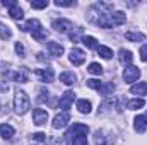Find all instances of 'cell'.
I'll list each match as a JSON object with an SVG mask.
<instances>
[{"mask_svg":"<svg viewBox=\"0 0 147 145\" xmlns=\"http://www.w3.org/2000/svg\"><path fill=\"white\" fill-rule=\"evenodd\" d=\"M9 15H10L14 21H22V19H24V10L16 3L14 7H10V9H9Z\"/></svg>","mask_w":147,"mask_h":145,"instance_id":"17","label":"cell"},{"mask_svg":"<svg viewBox=\"0 0 147 145\" xmlns=\"http://www.w3.org/2000/svg\"><path fill=\"white\" fill-rule=\"evenodd\" d=\"M74 99H75L74 91H67V92L60 97V101H58V106H60V109H63V111H67V113H69V109H70V106H72Z\"/></svg>","mask_w":147,"mask_h":145,"instance_id":"7","label":"cell"},{"mask_svg":"<svg viewBox=\"0 0 147 145\" xmlns=\"http://www.w3.org/2000/svg\"><path fill=\"white\" fill-rule=\"evenodd\" d=\"M70 121V114L67 113V111H62V113H58V114H55V118H53V128H63L67 123Z\"/></svg>","mask_w":147,"mask_h":145,"instance_id":"9","label":"cell"},{"mask_svg":"<svg viewBox=\"0 0 147 145\" xmlns=\"http://www.w3.org/2000/svg\"><path fill=\"white\" fill-rule=\"evenodd\" d=\"M46 50L51 56H62V53H63V46L60 43H55V41H50L46 44Z\"/></svg>","mask_w":147,"mask_h":145,"instance_id":"13","label":"cell"},{"mask_svg":"<svg viewBox=\"0 0 147 145\" xmlns=\"http://www.w3.org/2000/svg\"><path fill=\"white\" fill-rule=\"evenodd\" d=\"M2 5H5V7H9V9H10V7H14V5H16V2H14V0H3V2H2Z\"/></svg>","mask_w":147,"mask_h":145,"instance_id":"38","label":"cell"},{"mask_svg":"<svg viewBox=\"0 0 147 145\" xmlns=\"http://www.w3.org/2000/svg\"><path fill=\"white\" fill-rule=\"evenodd\" d=\"M31 7H33V9H46V7H48V0H43V2H31Z\"/></svg>","mask_w":147,"mask_h":145,"instance_id":"36","label":"cell"},{"mask_svg":"<svg viewBox=\"0 0 147 145\" xmlns=\"http://www.w3.org/2000/svg\"><path fill=\"white\" fill-rule=\"evenodd\" d=\"M139 53H140V60H142V62H147V43L140 46V51H139Z\"/></svg>","mask_w":147,"mask_h":145,"instance_id":"37","label":"cell"},{"mask_svg":"<svg viewBox=\"0 0 147 145\" xmlns=\"http://www.w3.org/2000/svg\"><path fill=\"white\" fill-rule=\"evenodd\" d=\"M86 84H87V87H91V89H94V91H99V87L103 85V82H99L98 79H89Z\"/></svg>","mask_w":147,"mask_h":145,"instance_id":"30","label":"cell"},{"mask_svg":"<svg viewBox=\"0 0 147 145\" xmlns=\"http://www.w3.org/2000/svg\"><path fill=\"white\" fill-rule=\"evenodd\" d=\"M34 73H36V77L41 79V82H53V79H55L53 68H38Z\"/></svg>","mask_w":147,"mask_h":145,"instance_id":"11","label":"cell"},{"mask_svg":"<svg viewBox=\"0 0 147 145\" xmlns=\"http://www.w3.org/2000/svg\"><path fill=\"white\" fill-rule=\"evenodd\" d=\"M31 34H33V39L34 41H43V39H46V31L39 26V28H36L34 31H31Z\"/></svg>","mask_w":147,"mask_h":145,"instance_id":"27","label":"cell"},{"mask_svg":"<svg viewBox=\"0 0 147 145\" xmlns=\"http://www.w3.org/2000/svg\"><path fill=\"white\" fill-rule=\"evenodd\" d=\"M77 109H79L82 114H89L91 109H92V104H91L87 99H79V101H77Z\"/></svg>","mask_w":147,"mask_h":145,"instance_id":"18","label":"cell"},{"mask_svg":"<svg viewBox=\"0 0 147 145\" xmlns=\"http://www.w3.org/2000/svg\"><path fill=\"white\" fill-rule=\"evenodd\" d=\"M72 145H87V135H79L72 140Z\"/></svg>","mask_w":147,"mask_h":145,"instance_id":"32","label":"cell"},{"mask_svg":"<svg viewBox=\"0 0 147 145\" xmlns=\"http://www.w3.org/2000/svg\"><path fill=\"white\" fill-rule=\"evenodd\" d=\"M96 145H108L106 144V135L103 132H96Z\"/></svg>","mask_w":147,"mask_h":145,"instance_id":"33","label":"cell"},{"mask_svg":"<svg viewBox=\"0 0 147 145\" xmlns=\"http://www.w3.org/2000/svg\"><path fill=\"white\" fill-rule=\"evenodd\" d=\"M125 21H127L125 12H121V10L113 12V24H115V26H121V24H125Z\"/></svg>","mask_w":147,"mask_h":145,"instance_id":"25","label":"cell"},{"mask_svg":"<svg viewBox=\"0 0 147 145\" xmlns=\"http://www.w3.org/2000/svg\"><path fill=\"white\" fill-rule=\"evenodd\" d=\"M123 80L127 82V84H132V82H135L139 77H140V70L135 67V65H128L125 70H123Z\"/></svg>","mask_w":147,"mask_h":145,"instance_id":"5","label":"cell"},{"mask_svg":"<svg viewBox=\"0 0 147 145\" xmlns=\"http://www.w3.org/2000/svg\"><path fill=\"white\" fill-rule=\"evenodd\" d=\"M118 60L123 63V65H132V62H134V55H132V51L130 50H125V48H121L120 51H118Z\"/></svg>","mask_w":147,"mask_h":145,"instance_id":"12","label":"cell"},{"mask_svg":"<svg viewBox=\"0 0 147 145\" xmlns=\"http://www.w3.org/2000/svg\"><path fill=\"white\" fill-rule=\"evenodd\" d=\"M87 72L92 73V75H101V73H103V67L94 62V63H91V65L87 67Z\"/></svg>","mask_w":147,"mask_h":145,"instance_id":"29","label":"cell"},{"mask_svg":"<svg viewBox=\"0 0 147 145\" xmlns=\"http://www.w3.org/2000/svg\"><path fill=\"white\" fill-rule=\"evenodd\" d=\"M144 104H146V101L144 99H130V101H127V109H142L144 108Z\"/></svg>","mask_w":147,"mask_h":145,"instance_id":"24","label":"cell"},{"mask_svg":"<svg viewBox=\"0 0 147 145\" xmlns=\"http://www.w3.org/2000/svg\"><path fill=\"white\" fill-rule=\"evenodd\" d=\"M134 128H135L137 133H146V130H147L146 114H137V116L134 118Z\"/></svg>","mask_w":147,"mask_h":145,"instance_id":"10","label":"cell"},{"mask_svg":"<svg viewBox=\"0 0 147 145\" xmlns=\"http://www.w3.org/2000/svg\"><path fill=\"white\" fill-rule=\"evenodd\" d=\"M10 36H12V31H10V28H9L7 24L0 22V39H9Z\"/></svg>","mask_w":147,"mask_h":145,"instance_id":"28","label":"cell"},{"mask_svg":"<svg viewBox=\"0 0 147 145\" xmlns=\"http://www.w3.org/2000/svg\"><path fill=\"white\" fill-rule=\"evenodd\" d=\"M69 38H70L72 43H79V41H82V38H84V29H82V28H74L72 31L69 33Z\"/></svg>","mask_w":147,"mask_h":145,"instance_id":"19","label":"cell"},{"mask_svg":"<svg viewBox=\"0 0 147 145\" xmlns=\"http://www.w3.org/2000/svg\"><path fill=\"white\" fill-rule=\"evenodd\" d=\"M77 80V77H75V73L74 72H62L60 73V82H63V84H67V85H72L74 82Z\"/></svg>","mask_w":147,"mask_h":145,"instance_id":"20","label":"cell"},{"mask_svg":"<svg viewBox=\"0 0 147 145\" xmlns=\"http://www.w3.org/2000/svg\"><path fill=\"white\" fill-rule=\"evenodd\" d=\"M29 142H31V145H48V137L45 133L38 132V133H33L31 135Z\"/></svg>","mask_w":147,"mask_h":145,"instance_id":"15","label":"cell"},{"mask_svg":"<svg viewBox=\"0 0 147 145\" xmlns=\"http://www.w3.org/2000/svg\"><path fill=\"white\" fill-rule=\"evenodd\" d=\"M51 26H53V29L57 33H62V34H67V33H70L74 29V24L69 19H55L51 22Z\"/></svg>","mask_w":147,"mask_h":145,"instance_id":"3","label":"cell"},{"mask_svg":"<svg viewBox=\"0 0 147 145\" xmlns=\"http://www.w3.org/2000/svg\"><path fill=\"white\" fill-rule=\"evenodd\" d=\"M55 5L57 7H75L77 2H74V0H57Z\"/></svg>","mask_w":147,"mask_h":145,"instance_id":"31","label":"cell"},{"mask_svg":"<svg viewBox=\"0 0 147 145\" xmlns=\"http://www.w3.org/2000/svg\"><path fill=\"white\" fill-rule=\"evenodd\" d=\"M46 121H48V111L46 109H33V123L36 125V126H43V125H46Z\"/></svg>","mask_w":147,"mask_h":145,"instance_id":"6","label":"cell"},{"mask_svg":"<svg viewBox=\"0 0 147 145\" xmlns=\"http://www.w3.org/2000/svg\"><path fill=\"white\" fill-rule=\"evenodd\" d=\"M130 92L135 94V96H147V84L146 82H139V84H134L130 87Z\"/></svg>","mask_w":147,"mask_h":145,"instance_id":"16","label":"cell"},{"mask_svg":"<svg viewBox=\"0 0 147 145\" xmlns=\"http://www.w3.org/2000/svg\"><path fill=\"white\" fill-rule=\"evenodd\" d=\"M31 106V103H29V97H28V94L24 92V91H16V96H14V111L17 113V114H26L28 113V109Z\"/></svg>","mask_w":147,"mask_h":145,"instance_id":"1","label":"cell"},{"mask_svg":"<svg viewBox=\"0 0 147 145\" xmlns=\"http://www.w3.org/2000/svg\"><path fill=\"white\" fill-rule=\"evenodd\" d=\"M9 91V85L7 84H0V92H7Z\"/></svg>","mask_w":147,"mask_h":145,"instance_id":"39","label":"cell"},{"mask_svg":"<svg viewBox=\"0 0 147 145\" xmlns=\"http://www.w3.org/2000/svg\"><path fill=\"white\" fill-rule=\"evenodd\" d=\"M69 60H70V63H74L75 67H80L86 62V53L80 48H72L70 53H69Z\"/></svg>","mask_w":147,"mask_h":145,"instance_id":"4","label":"cell"},{"mask_svg":"<svg viewBox=\"0 0 147 145\" xmlns=\"http://www.w3.org/2000/svg\"><path fill=\"white\" fill-rule=\"evenodd\" d=\"M125 38L128 41H134V43H139V41H146L147 38L142 34V33H134V31H127L125 33Z\"/></svg>","mask_w":147,"mask_h":145,"instance_id":"23","label":"cell"},{"mask_svg":"<svg viewBox=\"0 0 147 145\" xmlns=\"http://www.w3.org/2000/svg\"><path fill=\"white\" fill-rule=\"evenodd\" d=\"M16 53H17L19 56H22V58L26 56V50H24V44H22V43H19V41L16 43Z\"/></svg>","mask_w":147,"mask_h":145,"instance_id":"35","label":"cell"},{"mask_svg":"<svg viewBox=\"0 0 147 145\" xmlns=\"http://www.w3.org/2000/svg\"><path fill=\"white\" fill-rule=\"evenodd\" d=\"M89 133V126L87 125H84V123H74V126H70L69 130H67V133H65V140L69 142V144H72V140L75 137H79V135H87Z\"/></svg>","mask_w":147,"mask_h":145,"instance_id":"2","label":"cell"},{"mask_svg":"<svg viewBox=\"0 0 147 145\" xmlns=\"http://www.w3.org/2000/svg\"><path fill=\"white\" fill-rule=\"evenodd\" d=\"M39 26H41V22H39L38 19H29L26 24H22V26H19V28H21V31L26 33V31H34L36 28H39Z\"/></svg>","mask_w":147,"mask_h":145,"instance_id":"21","label":"cell"},{"mask_svg":"<svg viewBox=\"0 0 147 145\" xmlns=\"http://www.w3.org/2000/svg\"><path fill=\"white\" fill-rule=\"evenodd\" d=\"M82 43H84L89 50H98V48H99V43H98V39L94 36H84L82 38Z\"/></svg>","mask_w":147,"mask_h":145,"instance_id":"22","label":"cell"},{"mask_svg":"<svg viewBox=\"0 0 147 145\" xmlns=\"http://www.w3.org/2000/svg\"><path fill=\"white\" fill-rule=\"evenodd\" d=\"M98 55L101 56V58H105V60H111V56H113V51H111V48H108V46H99L98 48Z\"/></svg>","mask_w":147,"mask_h":145,"instance_id":"26","label":"cell"},{"mask_svg":"<svg viewBox=\"0 0 147 145\" xmlns=\"http://www.w3.org/2000/svg\"><path fill=\"white\" fill-rule=\"evenodd\" d=\"M14 135H16V130H14L10 125H7V123H2V125H0V137H2V138L10 140Z\"/></svg>","mask_w":147,"mask_h":145,"instance_id":"14","label":"cell"},{"mask_svg":"<svg viewBox=\"0 0 147 145\" xmlns=\"http://www.w3.org/2000/svg\"><path fill=\"white\" fill-rule=\"evenodd\" d=\"M7 77L9 79H12L14 82H19V84H24V82H28V70H26V67H21L19 70H16V72H9L7 73Z\"/></svg>","mask_w":147,"mask_h":145,"instance_id":"8","label":"cell"},{"mask_svg":"<svg viewBox=\"0 0 147 145\" xmlns=\"http://www.w3.org/2000/svg\"><path fill=\"white\" fill-rule=\"evenodd\" d=\"M46 101H48V91H46V87H41V89H39L38 103H46Z\"/></svg>","mask_w":147,"mask_h":145,"instance_id":"34","label":"cell"}]
</instances>
